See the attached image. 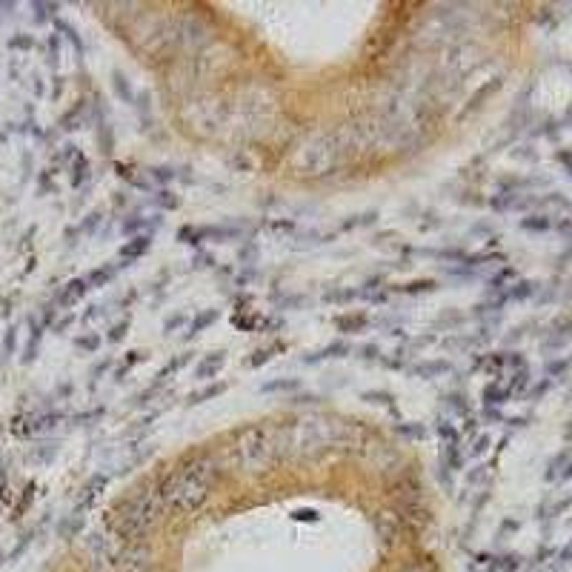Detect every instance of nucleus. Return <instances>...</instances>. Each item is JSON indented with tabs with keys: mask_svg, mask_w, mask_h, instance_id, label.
I'll list each match as a JSON object with an SVG mask.
<instances>
[{
	"mask_svg": "<svg viewBox=\"0 0 572 572\" xmlns=\"http://www.w3.org/2000/svg\"><path fill=\"white\" fill-rule=\"evenodd\" d=\"M114 532H118L121 538H138L141 532L149 527V509L141 504V501H132L118 518H114Z\"/></svg>",
	"mask_w": 572,
	"mask_h": 572,
	"instance_id": "nucleus-2",
	"label": "nucleus"
},
{
	"mask_svg": "<svg viewBox=\"0 0 572 572\" xmlns=\"http://www.w3.org/2000/svg\"><path fill=\"white\" fill-rule=\"evenodd\" d=\"M209 495V469L201 464H189L172 469L161 481V498L175 512H195Z\"/></svg>",
	"mask_w": 572,
	"mask_h": 572,
	"instance_id": "nucleus-1",
	"label": "nucleus"
}]
</instances>
